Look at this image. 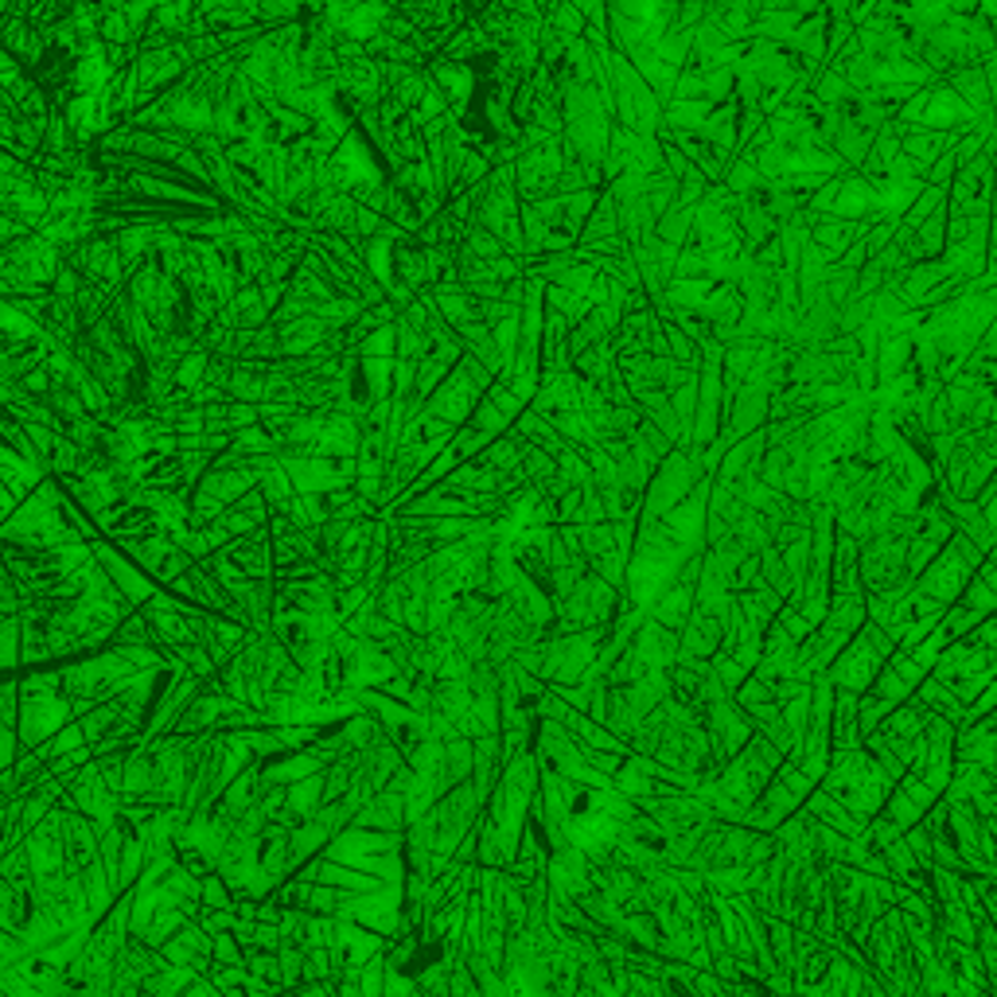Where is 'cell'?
<instances>
[{
    "instance_id": "obj_1",
    "label": "cell",
    "mask_w": 997,
    "mask_h": 997,
    "mask_svg": "<svg viewBox=\"0 0 997 997\" xmlns=\"http://www.w3.org/2000/svg\"><path fill=\"white\" fill-rule=\"evenodd\" d=\"M483 394H488V390H483L476 378H468L460 366H453V374H448L445 383L433 390V398L425 401V410L436 413V418L453 421V425H464V421L472 418L476 406H480Z\"/></svg>"
},
{
    "instance_id": "obj_2",
    "label": "cell",
    "mask_w": 997,
    "mask_h": 997,
    "mask_svg": "<svg viewBox=\"0 0 997 997\" xmlns=\"http://www.w3.org/2000/svg\"><path fill=\"white\" fill-rule=\"evenodd\" d=\"M694 608H697V585L675 580V585L650 605V615L659 623H667V627H675V632H682L685 623H690V615H694Z\"/></svg>"
}]
</instances>
